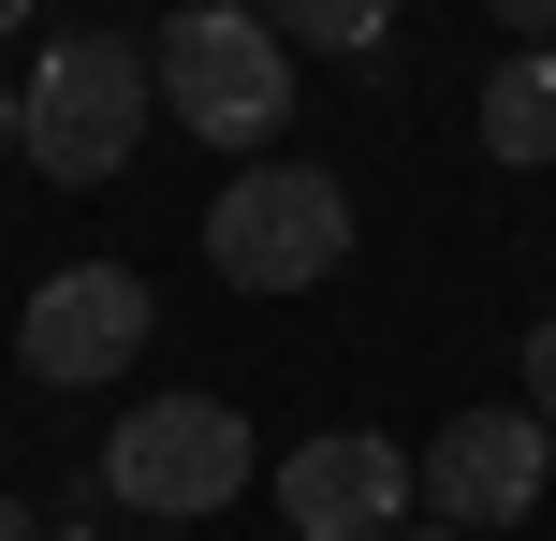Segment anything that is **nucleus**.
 Segmentation results:
<instances>
[{
	"instance_id": "nucleus-1",
	"label": "nucleus",
	"mask_w": 556,
	"mask_h": 541,
	"mask_svg": "<svg viewBox=\"0 0 556 541\" xmlns=\"http://www.w3.org/2000/svg\"><path fill=\"white\" fill-rule=\"evenodd\" d=\"M147 117H162L147 44L132 29H74V44H45L29 88H15V162H45L59 191H103V176H132Z\"/></svg>"
},
{
	"instance_id": "nucleus-2",
	"label": "nucleus",
	"mask_w": 556,
	"mask_h": 541,
	"mask_svg": "<svg viewBox=\"0 0 556 541\" xmlns=\"http://www.w3.org/2000/svg\"><path fill=\"white\" fill-rule=\"evenodd\" d=\"M147 74H162V117L191 146H278V132H293V44H278L250 0L162 15V29H147Z\"/></svg>"
},
{
	"instance_id": "nucleus-3",
	"label": "nucleus",
	"mask_w": 556,
	"mask_h": 541,
	"mask_svg": "<svg viewBox=\"0 0 556 541\" xmlns=\"http://www.w3.org/2000/svg\"><path fill=\"white\" fill-rule=\"evenodd\" d=\"M250 468H264V439H250V410H235V396H147V410H117V439H103V498H117V513H147V527L235 513Z\"/></svg>"
},
{
	"instance_id": "nucleus-4",
	"label": "nucleus",
	"mask_w": 556,
	"mask_h": 541,
	"mask_svg": "<svg viewBox=\"0 0 556 541\" xmlns=\"http://www.w3.org/2000/svg\"><path fill=\"white\" fill-rule=\"evenodd\" d=\"M205 263L235 293H323L352 263V191L323 162H235L220 205H205Z\"/></svg>"
},
{
	"instance_id": "nucleus-5",
	"label": "nucleus",
	"mask_w": 556,
	"mask_h": 541,
	"mask_svg": "<svg viewBox=\"0 0 556 541\" xmlns=\"http://www.w3.org/2000/svg\"><path fill=\"white\" fill-rule=\"evenodd\" d=\"M410 484H425V527H454V541H498V527H528V513H542V484H556V425H542L528 396H498V410H454V425L410 454Z\"/></svg>"
},
{
	"instance_id": "nucleus-6",
	"label": "nucleus",
	"mask_w": 556,
	"mask_h": 541,
	"mask_svg": "<svg viewBox=\"0 0 556 541\" xmlns=\"http://www.w3.org/2000/svg\"><path fill=\"white\" fill-rule=\"evenodd\" d=\"M147 322H162V308H147L132 263H45L29 308H15V366L45 381V396H103V381L147 351Z\"/></svg>"
},
{
	"instance_id": "nucleus-7",
	"label": "nucleus",
	"mask_w": 556,
	"mask_h": 541,
	"mask_svg": "<svg viewBox=\"0 0 556 541\" xmlns=\"http://www.w3.org/2000/svg\"><path fill=\"white\" fill-rule=\"evenodd\" d=\"M278 513H293V541H395V527H425L410 439H366V425L293 439L278 454Z\"/></svg>"
},
{
	"instance_id": "nucleus-8",
	"label": "nucleus",
	"mask_w": 556,
	"mask_h": 541,
	"mask_svg": "<svg viewBox=\"0 0 556 541\" xmlns=\"http://www.w3.org/2000/svg\"><path fill=\"white\" fill-rule=\"evenodd\" d=\"M483 162H513V176L556 162V44H513L483 74Z\"/></svg>"
},
{
	"instance_id": "nucleus-9",
	"label": "nucleus",
	"mask_w": 556,
	"mask_h": 541,
	"mask_svg": "<svg viewBox=\"0 0 556 541\" xmlns=\"http://www.w3.org/2000/svg\"><path fill=\"white\" fill-rule=\"evenodd\" d=\"M278 44H323V59H381L395 44V0H250Z\"/></svg>"
},
{
	"instance_id": "nucleus-10",
	"label": "nucleus",
	"mask_w": 556,
	"mask_h": 541,
	"mask_svg": "<svg viewBox=\"0 0 556 541\" xmlns=\"http://www.w3.org/2000/svg\"><path fill=\"white\" fill-rule=\"evenodd\" d=\"M528 410H542V425H556V308L528 322Z\"/></svg>"
},
{
	"instance_id": "nucleus-11",
	"label": "nucleus",
	"mask_w": 556,
	"mask_h": 541,
	"mask_svg": "<svg viewBox=\"0 0 556 541\" xmlns=\"http://www.w3.org/2000/svg\"><path fill=\"white\" fill-rule=\"evenodd\" d=\"M498 29L513 44H556V0H498Z\"/></svg>"
},
{
	"instance_id": "nucleus-12",
	"label": "nucleus",
	"mask_w": 556,
	"mask_h": 541,
	"mask_svg": "<svg viewBox=\"0 0 556 541\" xmlns=\"http://www.w3.org/2000/svg\"><path fill=\"white\" fill-rule=\"evenodd\" d=\"M0 541H45V513H29V498H0Z\"/></svg>"
},
{
	"instance_id": "nucleus-13",
	"label": "nucleus",
	"mask_w": 556,
	"mask_h": 541,
	"mask_svg": "<svg viewBox=\"0 0 556 541\" xmlns=\"http://www.w3.org/2000/svg\"><path fill=\"white\" fill-rule=\"evenodd\" d=\"M0 162H15V88H0Z\"/></svg>"
},
{
	"instance_id": "nucleus-14",
	"label": "nucleus",
	"mask_w": 556,
	"mask_h": 541,
	"mask_svg": "<svg viewBox=\"0 0 556 541\" xmlns=\"http://www.w3.org/2000/svg\"><path fill=\"white\" fill-rule=\"evenodd\" d=\"M15 29H29V0H0V44H15Z\"/></svg>"
},
{
	"instance_id": "nucleus-15",
	"label": "nucleus",
	"mask_w": 556,
	"mask_h": 541,
	"mask_svg": "<svg viewBox=\"0 0 556 541\" xmlns=\"http://www.w3.org/2000/svg\"><path fill=\"white\" fill-rule=\"evenodd\" d=\"M395 541H454V527H395Z\"/></svg>"
},
{
	"instance_id": "nucleus-16",
	"label": "nucleus",
	"mask_w": 556,
	"mask_h": 541,
	"mask_svg": "<svg viewBox=\"0 0 556 541\" xmlns=\"http://www.w3.org/2000/svg\"><path fill=\"white\" fill-rule=\"evenodd\" d=\"M45 541H103V527H45Z\"/></svg>"
}]
</instances>
